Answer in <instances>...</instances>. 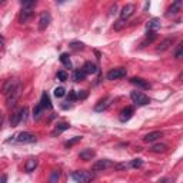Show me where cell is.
I'll return each mask as SVG.
<instances>
[{"label": "cell", "mask_w": 183, "mask_h": 183, "mask_svg": "<svg viewBox=\"0 0 183 183\" xmlns=\"http://www.w3.org/2000/svg\"><path fill=\"white\" fill-rule=\"evenodd\" d=\"M72 179L76 183H90L94 179V175L86 170H77L72 173Z\"/></svg>", "instance_id": "6da1fadb"}, {"label": "cell", "mask_w": 183, "mask_h": 183, "mask_svg": "<svg viewBox=\"0 0 183 183\" xmlns=\"http://www.w3.org/2000/svg\"><path fill=\"white\" fill-rule=\"evenodd\" d=\"M130 99H132L136 105H139V106H146V105H149L150 103V99H149V96H146L144 93H142V92H132L130 93Z\"/></svg>", "instance_id": "7a4b0ae2"}, {"label": "cell", "mask_w": 183, "mask_h": 183, "mask_svg": "<svg viewBox=\"0 0 183 183\" xmlns=\"http://www.w3.org/2000/svg\"><path fill=\"white\" fill-rule=\"evenodd\" d=\"M22 89H23V86H22V83L19 82V85L16 86L15 89H13L12 92L7 94V100H6V102H7L9 107H10V106H13L16 102H17V99L20 98V93H22Z\"/></svg>", "instance_id": "3957f363"}, {"label": "cell", "mask_w": 183, "mask_h": 183, "mask_svg": "<svg viewBox=\"0 0 183 183\" xmlns=\"http://www.w3.org/2000/svg\"><path fill=\"white\" fill-rule=\"evenodd\" d=\"M15 137H16V140L19 142V143H35V142L37 140V137L30 132H22Z\"/></svg>", "instance_id": "277c9868"}, {"label": "cell", "mask_w": 183, "mask_h": 183, "mask_svg": "<svg viewBox=\"0 0 183 183\" xmlns=\"http://www.w3.org/2000/svg\"><path fill=\"white\" fill-rule=\"evenodd\" d=\"M126 69L123 67H117V69H112V70L107 73V79L109 80H117V79H122L126 76Z\"/></svg>", "instance_id": "5b68a950"}, {"label": "cell", "mask_w": 183, "mask_h": 183, "mask_svg": "<svg viewBox=\"0 0 183 183\" xmlns=\"http://www.w3.org/2000/svg\"><path fill=\"white\" fill-rule=\"evenodd\" d=\"M112 166V162L107 159H102V160H98V162H94L93 166H92V170L93 172H102L105 170V169L110 168Z\"/></svg>", "instance_id": "8992f818"}, {"label": "cell", "mask_w": 183, "mask_h": 183, "mask_svg": "<svg viewBox=\"0 0 183 183\" xmlns=\"http://www.w3.org/2000/svg\"><path fill=\"white\" fill-rule=\"evenodd\" d=\"M133 13H135V4L129 3V4H126V6H123V9L120 10V20L125 22V20L129 19Z\"/></svg>", "instance_id": "52a82bcc"}, {"label": "cell", "mask_w": 183, "mask_h": 183, "mask_svg": "<svg viewBox=\"0 0 183 183\" xmlns=\"http://www.w3.org/2000/svg\"><path fill=\"white\" fill-rule=\"evenodd\" d=\"M52 22V16L49 12H43L42 15H40V19H39V29L40 30H44V29L50 24Z\"/></svg>", "instance_id": "ba28073f"}, {"label": "cell", "mask_w": 183, "mask_h": 183, "mask_svg": "<svg viewBox=\"0 0 183 183\" xmlns=\"http://www.w3.org/2000/svg\"><path fill=\"white\" fill-rule=\"evenodd\" d=\"M133 113H135V110H133V107H126V109H123L120 113H119V120L120 122H127L130 120V117L133 116Z\"/></svg>", "instance_id": "9c48e42d"}, {"label": "cell", "mask_w": 183, "mask_h": 183, "mask_svg": "<svg viewBox=\"0 0 183 183\" xmlns=\"http://www.w3.org/2000/svg\"><path fill=\"white\" fill-rule=\"evenodd\" d=\"M19 85V82L17 80H15V79H10V80H7V82L4 83V86H3V90H2V93L4 94V96H7L10 92H12L13 89H15L16 86Z\"/></svg>", "instance_id": "30bf717a"}, {"label": "cell", "mask_w": 183, "mask_h": 183, "mask_svg": "<svg viewBox=\"0 0 183 183\" xmlns=\"http://www.w3.org/2000/svg\"><path fill=\"white\" fill-rule=\"evenodd\" d=\"M70 129V123H67V122H60V123H57L55 127V130L52 132V136H56V135H60L62 132H64V130H69Z\"/></svg>", "instance_id": "8fae6325"}, {"label": "cell", "mask_w": 183, "mask_h": 183, "mask_svg": "<svg viewBox=\"0 0 183 183\" xmlns=\"http://www.w3.org/2000/svg\"><path fill=\"white\" fill-rule=\"evenodd\" d=\"M31 16H33V9H22L20 16H19L20 23H26V22L30 19Z\"/></svg>", "instance_id": "7c38bea8"}, {"label": "cell", "mask_w": 183, "mask_h": 183, "mask_svg": "<svg viewBox=\"0 0 183 183\" xmlns=\"http://www.w3.org/2000/svg\"><path fill=\"white\" fill-rule=\"evenodd\" d=\"M173 42H175V39H173V37H168V39H164L163 42L159 44V46L156 47V50H157V52H164V50H168L169 47L173 44Z\"/></svg>", "instance_id": "4fadbf2b"}, {"label": "cell", "mask_w": 183, "mask_h": 183, "mask_svg": "<svg viewBox=\"0 0 183 183\" xmlns=\"http://www.w3.org/2000/svg\"><path fill=\"white\" fill-rule=\"evenodd\" d=\"M110 102H112V99H110V98L102 99V100L98 102V105L94 106V110H96V112H103V110H105L106 107L110 105Z\"/></svg>", "instance_id": "5bb4252c"}, {"label": "cell", "mask_w": 183, "mask_h": 183, "mask_svg": "<svg viewBox=\"0 0 183 183\" xmlns=\"http://www.w3.org/2000/svg\"><path fill=\"white\" fill-rule=\"evenodd\" d=\"M130 83L139 86V87H143V89H149V87H150V83H149L148 80H144V79H140V77H132L130 79Z\"/></svg>", "instance_id": "9a60e30c"}, {"label": "cell", "mask_w": 183, "mask_h": 183, "mask_svg": "<svg viewBox=\"0 0 183 183\" xmlns=\"http://www.w3.org/2000/svg\"><path fill=\"white\" fill-rule=\"evenodd\" d=\"M82 70L85 72L86 74H94L96 72H98V67H96V64H94V63H92V62H86L85 64H83Z\"/></svg>", "instance_id": "2e32d148"}, {"label": "cell", "mask_w": 183, "mask_h": 183, "mask_svg": "<svg viewBox=\"0 0 183 183\" xmlns=\"http://www.w3.org/2000/svg\"><path fill=\"white\" fill-rule=\"evenodd\" d=\"M40 106H42L43 109H52V107H53V106H52V102H50V98H49V94H47L46 92H43L42 93Z\"/></svg>", "instance_id": "e0dca14e"}, {"label": "cell", "mask_w": 183, "mask_h": 183, "mask_svg": "<svg viewBox=\"0 0 183 183\" xmlns=\"http://www.w3.org/2000/svg\"><path fill=\"white\" fill-rule=\"evenodd\" d=\"M36 168H37V159H36V157H31V159H29L27 162L24 163V170L27 172V173L33 172Z\"/></svg>", "instance_id": "ac0fdd59"}, {"label": "cell", "mask_w": 183, "mask_h": 183, "mask_svg": "<svg viewBox=\"0 0 183 183\" xmlns=\"http://www.w3.org/2000/svg\"><path fill=\"white\" fill-rule=\"evenodd\" d=\"M94 150H92V149H83L82 152H80V159L82 160H92L94 157Z\"/></svg>", "instance_id": "d6986e66"}, {"label": "cell", "mask_w": 183, "mask_h": 183, "mask_svg": "<svg viewBox=\"0 0 183 183\" xmlns=\"http://www.w3.org/2000/svg\"><path fill=\"white\" fill-rule=\"evenodd\" d=\"M20 122H22V109L16 110V112L12 114V117H10V125H12V126H17Z\"/></svg>", "instance_id": "ffe728a7"}, {"label": "cell", "mask_w": 183, "mask_h": 183, "mask_svg": "<svg viewBox=\"0 0 183 183\" xmlns=\"http://www.w3.org/2000/svg\"><path fill=\"white\" fill-rule=\"evenodd\" d=\"M180 6H182V2L180 0H176L175 3L172 4L170 7L168 9V13H166V16H172V15H176V13L180 10Z\"/></svg>", "instance_id": "44dd1931"}, {"label": "cell", "mask_w": 183, "mask_h": 183, "mask_svg": "<svg viewBox=\"0 0 183 183\" xmlns=\"http://www.w3.org/2000/svg\"><path fill=\"white\" fill-rule=\"evenodd\" d=\"M163 136V133L162 132H152V133H149V135H146V136L143 137V142H155L156 139H159V137Z\"/></svg>", "instance_id": "7402d4cb"}, {"label": "cell", "mask_w": 183, "mask_h": 183, "mask_svg": "<svg viewBox=\"0 0 183 183\" xmlns=\"http://www.w3.org/2000/svg\"><path fill=\"white\" fill-rule=\"evenodd\" d=\"M156 37H157V35H156V31H148V35H146V39H144V42H142L140 47H144L146 44H150L152 42H155Z\"/></svg>", "instance_id": "603a6c76"}, {"label": "cell", "mask_w": 183, "mask_h": 183, "mask_svg": "<svg viewBox=\"0 0 183 183\" xmlns=\"http://www.w3.org/2000/svg\"><path fill=\"white\" fill-rule=\"evenodd\" d=\"M160 27V20L159 19H152L148 22V31H156V29Z\"/></svg>", "instance_id": "cb8c5ba5"}, {"label": "cell", "mask_w": 183, "mask_h": 183, "mask_svg": "<svg viewBox=\"0 0 183 183\" xmlns=\"http://www.w3.org/2000/svg\"><path fill=\"white\" fill-rule=\"evenodd\" d=\"M60 62L64 64V67H66V69H72L70 56L67 55V53H62V55H60Z\"/></svg>", "instance_id": "d4e9b609"}, {"label": "cell", "mask_w": 183, "mask_h": 183, "mask_svg": "<svg viewBox=\"0 0 183 183\" xmlns=\"http://www.w3.org/2000/svg\"><path fill=\"white\" fill-rule=\"evenodd\" d=\"M85 77H86V73L82 70V69H77V70H74V74H73L74 82H82V80H85Z\"/></svg>", "instance_id": "484cf974"}, {"label": "cell", "mask_w": 183, "mask_h": 183, "mask_svg": "<svg viewBox=\"0 0 183 183\" xmlns=\"http://www.w3.org/2000/svg\"><path fill=\"white\" fill-rule=\"evenodd\" d=\"M166 149H168V146H166V144H163V143H157V144H153L152 148H150V150H152V152L159 153V152H164Z\"/></svg>", "instance_id": "4316f807"}, {"label": "cell", "mask_w": 183, "mask_h": 183, "mask_svg": "<svg viewBox=\"0 0 183 183\" xmlns=\"http://www.w3.org/2000/svg\"><path fill=\"white\" fill-rule=\"evenodd\" d=\"M59 177H60V170H59V169H55V170L52 172L50 179H49V183H57Z\"/></svg>", "instance_id": "83f0119b"}, {"label": "cell", "mask_w": 183, "mask_h": 183, "mask_svg": "<svg viewBox=\"0 0 183 183\" xmlns=\"http://www.w3.org/2000/svg\"><path fill=\"white\" fill-rule=\"evenodd\" d=\"M42 112H43V107L40 106V103H39V105L33 109V117H35V120H39L40 116H42Z\"/></svg>", "instance_id": "f1b7e54d"}, {"label": "cell", "mask_w": 183, "mask_h": 183, "mask_svg": "<svg viewBox=\"0 0 183 183\" xmlns=\"http://www.w3.org/2000/svg\"><path fill=\"white\" fill-rule=\"evenodd\" d=\"M80 140H82V136H74V137H72V139H69L67 142H64V146H66V148H70V146L76 144L77 142H80Z\"/></svg>", "instance_id": "f546056e"}, {"label": "cell", "mask_w": 183, "mask_h": 183, "mask_svg": "<svg viewBox=\"0 0 183 183\" xmlns=\"http://www.w3.org/2000/svg\"><path fill=\"white\" fill-rule=\"evenodd\" d=\"M53 94H55L56 98H63L64 94H66V90H64V87H56L55 89V92H53Z\"/></svg>", "instance_id": "4dcf8cb0"}, {"label": "cell", "mask_w": 183, "mask_h": 183, "mask_svg": "<svg viewBox=\"0 0 183 183\" xmlns=\"http://www.w3.org/2000/svg\"><path fill=\"white\" fill-rule=\"evenodd\" d=\"M69 46H70L73 50H82V49H85V44H83L82 42H72Z\"/></svg>", "instance_id": "1f68e13d"}, {"label": "cell", "mask_w": 183, "mask_h": 183, "mask_svg": "<svg viewBox=\"0 0 183 183\" xmlns=\"http://www.w3.org/2000/svg\"><path fill=\"white\" fill-rule=\"evenodd\" d=\"M130 168H135V169H137V168H140L142 164H143V160H140V159H133L132 162H130Z\"/></svg>", "instance_id": "d6a6232c"}, {"label": "cell", "mask_w": 183, "mask_h": 183, "mask_svg": "<svg viewBox=\"0 0 183 183\" xmlns=\"http://www.w3.org/2000/svg\"><path fill=\"white\" fill-rule=\"evenodd\" d=\"M57 80H60V82H66L67 80V73L64 70H59L57 72Z\"/></svg>", "instance_id": "836d02e7"}, {"label": "cell", "mask_w": 183, "mask_h": 183, "mask_svg": "<svg viewBox=\"0 0 183 183\" xmlns=\"http://www.w3.org/2000/svg\"><path fill=\"white\" fill-rule=\"evenodd\" d=\"M22 7L23 9H31L33 6H36V2L35 0H30V2H22Z\"/></svg>", "instance_id": "e575fe53"}, {"label": "cell", "mask_w": 183, "mask_h": 183, "mask_svg": "<svg viewBox=\"0 0 183 183\" xmlns=\"http://www.w3.org/2000/svg\"><path fill=\"white\" fill-rule=\"evenodd\" d=\"M182 55H183V44L180 43L179 46H177V50H176V53H175V57L176 59H182Z\"/></svg>", "instance_id": "d590c367"}, {"label": "cell", "mask_w": 183, "mask_h": 183, "mask_svg": "<svg viewBox=\"0 0 183 183\" xmlns=\"http://www.w3.org/2000/svg\"><path fill=\"white\" fill-rule=\"evenodd\" d=\"M76 94H77V99L83 100V99H86V98H87V94H89V93H87V90H80V92H77Z\"/></svg>", "instance_id": "8d00e7d4"}, {"label": "cell", "mask_w": 183, "mask_h": 183, "mask_svg": "<svg viewBox=\"0 0 183 183\" xmlns=\"http://www.w3.org/2000/svg\"><path fill=\"white\" fill-rule=\"evenodd\" d=\"M67 99H69V102H74V100H76V99H77V94H76V92H74V90L69 92V96H67Z\"/></svg>", "instance_id": "74e56055"}, {"label": "cell", "mask_w": 183, "mask_h": 183, "mask_svg": "<svg viewBox=\"0 0 183 183\" xmlns=\"http://www.w3.org/2000/svg\"><path fill=\"white\" fill-rule=\"evenodd\" d=\"M123 24H125V22H123V20H119V22L114 24V29H116V30H120V29L123 27Z\"/></svg>", "instance_id": "f35d334b"}, {"label": "cell", "mask_w": 183, "mask_h": 183, "mask_svg": "<svg viewBox=\"0 0 183 183\" xmlns=\"http://www.w3.org/2000/svg\"><path fill=\"white\" fill-rule=\"evenodd\" d=\"M0 183H7V175H2V176H0Z\"/></svg>", "instance_id": "ab89813d"}, {"label": "cell", "mask_w": 183, "mask_h": 183, "mask_svg": "<svg viewBox=\"0 0 183 183\" xmlns=\"http://www.w3.org/2000/svg\"><path fill=\"white\" fill-rule=\"evenodd\" d=\"M116 10H117V7H116V4H114V6L110 9V12H112V13H116Z\"/></svg>", "instance_id": "60d3db41"}, {"label": "cell", "mask_w": 183, "mask_h": 183, "mask_svg": "<svg viewBox=\"0 0 183 183\" xmlns=\"http://www.w3.org/2000/svg\"><path fill=\"white\" fill-rule=\"evenodd\" d=\"M157 183H169V179H162V180H159Z\"/></svg>", "instance_id": "b9f144b4"}, {"label": "cell", "mask_w": 183, "mask_h": 183, "mask_svg": "<svg viewBox=\"0 0 183 183\" xmlns=\"http://www.w3.org/2000/svg\"><path fill=\"white\" fill-rule=\"evenodd\" d=\"M3 43V36H0V44Z\"/></svg>", "instance_id": "7bdbcfd3"}, {"label": "cell", "mask_w": 183, "mask_h": 183, "mask_svg": "<svg viewBox=\"0 0 183 183\" xmlns=\"http://www.w3.org/2000/svg\"><path fill=\"white\" fill-rule=\"evenodd\" d=\"M0 123H2V114H0Z\"/></svg>", "instance_id": "ee69618b"}, {"label": "cell", "mask_w": 183, "mask_h": 183, "mask_svg": "<svg viewBox=\"0 0 183 183\" xmlns=\"http://www.w3.org/2000/svg\"><path fill=\"white\" fill-rule=\"evenodd\" d=\"M0 3H2V2H0Z\"/></svg>", "instance_id": "f6af8a7d"}]
</instances>
